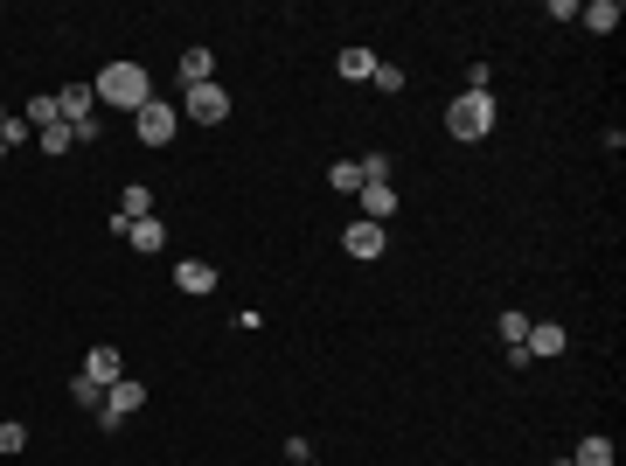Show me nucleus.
Instances as JSON below:
<instances>
[{
  "label": "nucleus",
  "mask_w": 626,
  "mask_h": 466,
  "mask_svg": "<svg viewBox=\"0 0 626 466\" xmlns=\"http://www.w3.org/2000/svg\"><path fill=\"white\" fill-rule=\"evenodd\" d=\"M174 286H181L188 300H202V293H216V265H202V258H181V265H174Z\"/></svg>",
  "instance_id": "nucleus-10"
},
{
  "label": "nucleus",
  "mask_w": 626,
  "mask_h": 466,
  "mask_svg": "<svg viewBox=\"0 0 626 466\" xmlns=\"http://www.w3.org/2000/svg\"><path fill=\"white\" fill-rule=\"evenodd\" d=\"M334 70H341L348 84H369V77H376V56H369V49H341V56H334Z\"/></svg>",
  "instance_id": "nucleus-14"
},
{
  "label": "nucleus",
  "mask_w": 626,
  "mask_h": 466,
  "mask_svg": "<svg viewBox=\"0 0 626 466\" xmlns=\"http://www.w3.org/2000/svg\"><path fill=\"white\" fill-rule=\"evenodd\" d=\"M522 348H529V362H536V355H564V327H557V320H543V327H529V334H522Z\"/></svg>",
  "instance_id": "nucleus-12"
},
{
  "label": "nucleus",
  "mask_w": 626,
  "mask_h": 466,
  "mask_svg": "<svg viewBox=\"0 0 626 466\" xmlns=\"http://www.w3.org/2000/svg\"><path fill=\"white\" fill-rule=\"evenodd\" d=\"M0 160H7V140H0Z\"/></svg>",
  "instance_id": "nucleus-25"
},
{
  "label": "nucleus",
  "mask_w": 626,
  "mask_h": 466,
  "mask_svg": "<svg viewBox=\"0 0 626 466\" xmlns=\"http://www.w3.org/2000/svg\"><path fill=\"white\" fill-rule=\"evenodd\" d=\"M578 21H585L592 35H613L626 14H620V0H592V7H578Z\"/></svg>",
  "instance_id": "nucleus-13"
},
{
  "label": "nucleus",
  "mask_w": 626,
  "mask_h": 466,
  "mask_svg": "<svg viewBox=\"0 0 626 466\" xmlns=\"http://www.w3.org/2000/svg\"><path fill=\"white\" fill-rule=\"evenodd\" d=\"M70 397H77V404H84V411H98V404H105V390H98V383H91V376H70Z\"/></svg>",
  "instance_id": "nucleus-21"
},
{
  "label": "nucleus",
  "mask_w": 626,
  "mask_h": 466,
  "mask_svg": "<svg viewBox=\"0 0 626 466\" xmlns=\"http://www.w3.org/2000/svg\"><path fill=\"white\" fill-rule=\"evenodd\" d=\"M35 140H42V154H49V160H56V154H70V147H77V133H70L63 119H56V126H42Z\"/></svg>",
  "instance_id": "nucleus-19"
},
{
  "label": "nucleus",
  "mask_w": 626,
  "mask_h": 466,
  "mask_svg": "<svg viewBox=\"0 0 626 466\" xmlns=\"http://www.w3.org/2000/svg\"><path fill=\"white\" fill-rule=\"evenodd\" d=\"M56 119H63V126L98 119V91H91V84H63V91H56Z\"/></svg>",
  "instance_id": "nucleus-7"
},
{
  "label": "nucleus",
  "mask_w": 626,
  "mask_h": 466,
  "mask_svg": "<svg viewBox=\"0 0 626 466\" xmlns=\"http://www.w3.org/2000/svg\"><path fill=\"white\" fill-rule=\"evenodd\" d=\"M21 119H28L35 133H42V126H56V98H28V112H21Z\"/></svg>",
  "instance_id": "nucleus-20"
},
{
  "label": "nucleus",
  "mask_w": 626,
  "mask_h": 466,
  "mask_svg": "<svg viewBox=\"0 0 626 466\" xmlns=\"http://www.w3.org/2000/svg\"><path fill=\"white\" fill-rule=\"evenodd\" d=\"M571 466H613V439H606V432H592V439L578 446V460H571Z\"/></svg>",
  "instance_id": "nucleus-16"
},
{
  "label": "nucleus",
  "mask_w": 626,
  "mask_h": 466,
  "mask_svg": "<svg viewBox=\"0 0 626 466\" xmlns=\"http://www.w3.org/2000/svg\"><path fill=\"white\" fill-rule=\"evenodd\" d=\"M369 84H376V91H390V98H397V91H404V70H397V63H376V77H369Z\"/></svg>",
  "instance_id": "nucleus-22"
},
{
  "label": "nucleus",
  "mask_w": 626,
  "mask_h": 466,
  "mask_svg": "<svg viewBox=\"0 0 626 466\" xmlns=\"http://www.w3.org/2000/svg\"><path fill=\"white\" fill-rule=\"evenodd\" d=\"M91 91H98V105H112V112H140V105L154 98V77H147L140 63H105Z\"/></svg>",
  "instance_id": "nucleus-1"
},
{
  "label": "nucleus",
  "mask_w": 626,
  "mask_h": 466,
  "mask_svg": "<svg viewBox=\"0 0 626 466\" xmlns=\"http://www.w3.org/2000/svg\"><path fill=\"white\" fill-rule=\"evenodd\" d=\"M209 70H216L209 49H188V56H181V84H209Z\"/></svg>",
  "instance_id": "nucleus-17"
},
{
  "label": "nucleus",
  "mask_w": 626,
  "mask_h": 466,
  "mask_svg": "<svg viewBox=\"0 0 626 466\" xmlns=\"http://www.w3.org/2000/svg\"><path fill=\"white\" fill-rule=\"evenodd\" d=\"M355 167H362V181H390V160H383V154H362Z\"/></svg>",
  "instance_id": "nucleus-24"
},
{
  "label": "nucleus",
  "mask_w": 626,
  "mask_h": 466,
  "mask_svg": "<svg viewBox=\"0 0 626 466\" xmlns=\"http://www.w3.org/2000/svg\"><path fill=\"white\" fill-rule=\"evenodd\" d=\"M126 244H133V251H160V244H167L160 216H140V223H126Z\"/></svg>",
  "instance_id": "nucleus-15"
},
{
  "label": "nucleus",
  "mask_w": 626,
  "mask_h": 466,
  "mask_svg": "<svg viewBox=\"0 0 626 466\" xmlns=\"http://www.w3.org/2000/svg\"><path fill=\"white\" fill-rule=\"evenodd\" d=\"M133 126H140L147 147H167V140H174V105H167V98H147V105L133 112Z\"/></svg>",
  "instance_id": "nucleus-6"
},
{
  "label": "nucleus",
  "mask_w": 626,
  "mask_h": 466,
  "mask_svg": "<svg viewBox=\"0 0 626 466\" xmlns=\"http://www.w3.org/2000/svg\"><path fill=\"white\" fill-rule=\"evenodd\" d=\"M188 119H195V126H223V119H230V91H223L216 77H209V84H188Z\"/></svg>",
  "instance_id": "nucleus-4"
},
{
  "label": "nucleus",
  "mask_w": 626,
  "mask_h": 466,
  "mask_svg": "<svg viewBox=\"0 0 626 466\" xmlns=\"http://www.w3.org/2000/svg\"><path fill=\"white\" fill-rule=\"evenodd\" d=\"M355 195H362V223H383V230H390V216H397V188H390V181H362Z\"/></svg>",
  "instance_id": "nucleus-8"
},
{
  "label": "nucleus",
  "mask_w": 626,
  "mask_h": 466,
  "mask_svg": "<svg viewBox=\"0 0 626 466\" xmlns=\"http://www.w3.org/2000/svg\"><path fill=\"white\" fill-rule=\"evenodd\" d=\"M0 126H7V112H0Z\"/></svg>",
  "instance_id": "nucleus-26"
},
{
  "label": "nucleus",
  "mask_w": 626,
  "mask_h": 466,
  "mask_svg": "<svg viewBox=\"0 0 626 466\" xmlns=\"http://www.w3.org/2000/svg\"><path fill=\"white\" fill-rule=\"evenodd\" d=\"M327 188H334V195H355V188H362V167H355V160H334V167H327Z\"/></svg>",
  "instance_id": "nucleus-18"
},
{
  "label": "nucleus",
  "mask_w": 626,
  "mask_h": 466,
  "mask_svg": "<svg viewBox=\"0 0 626 466\" xmlns=\"http://www.w3.org/2000/svg\"><path fill=\"white\" fill-rule=\"evenodd\" d=\"M112 216H119V223H140V216H154V188H147V181H126Z\"/></svg>",
  "instance_id": "nucleus-11"
},
{
  "label": "nucleus",
  "mask_w": 626,
  "mask_h": 466,
  "mask_svg": "<svg viewBox=\"0 0 626 466\" xmlns=\"http://www.w3.org/2000/svg\"><path fill=\"white\" fill-rule=\"evenodd\" d=\"M341 251L369 265V258H383V251H390V230H383V223H362V216H355V223L341 230Z\"/></svg>",
  "instance_id": "nucleus-5"
},
{
  "label": "nucleus",
  "mask_w": 626,
  "mask_h": 466,
  "mask_svg": "<svg viewBox=\"0 0 626 466\" xmlns=\"http://www.w3.org/2000/svg\"><path fill=\"white\" fill-rule=\"evenodd\" d=\"M140 404H147V383H140V376H119V383L105 390V404H98V425L112 432V425H126Z\"/></svg>",
  "instance_id": "nucleus-3"
},
{
  "label": "nucleus",
  "mask_w": 626,
  "mask_h": 466,
  "mask_svg": "<svg viewBox=\"0 0 626 466\" xmlns=\"http://www.w3.org/2000/svg\"><path fill=\"white\" fill-rule=\"evenodd\" d=\"M494 119H501V112H494V91H460L453 112H446V133H453L460 147H473V140L494 133Z\"/></svg>",
  "instance_id": "nucleus-2"
},
{
  "label": "nucleus",
  "mask_w": 626,
  "mask_h": 466,
  "mask_svg": "<svg viewBox=\"0 0 626 466\" xmlns=\"http://www.w3.org/2000/svg\"><path fill=\"white\" fill-rule=\"evenodd\" d=\"M77 376H91L98 390H112V383L126 376V355H119V348L105 341V348H91V355H84V369H77Z\"/></svg>",
  "instance_id": "nucleus-9"
},
{
  "label": "nucleus",
  "mask_w": 626,
  "mask_h": 466,
  "mask_svg": "<svg viewBox=\"0 0 626 466\" xmlns=\"http://www.w3.org/2000/svg\"><path fill=\"white\" fill-rule=\"evenodd\" d=\"M522 334H529V320L522 313H501V348H522Z\"/></svg>",
  "instance_id": "nucleus-23"
}]
</instances>
